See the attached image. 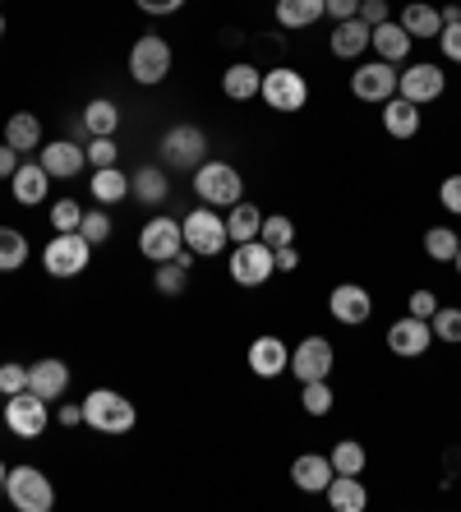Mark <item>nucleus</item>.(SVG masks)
Instances as JSON below:
<instances>
[{
	"label": "nucleus",
	"instance_id": "1",
	"mask_svg": "<svg viewBox=\"0 0 461 512\" xmlns=\"http://www.w3.org/2000/svg\"><path fill=\"white\" fill-rule=\"evenodd\" d=\"M139 411H134L130 397L111 393V388H93L83 397V425H93L97 434H130Z\"/></svg>",
	"mask_w": 461,
	"mask_h": 512
},
{
	"label": "nucleus",
	"instance_id": "2",
	"mask_svg": "<svg viewBox=\"0 0 461 512\" xmlns=\"http://www.w3.org/2000/svg\"><path fill=\"white\" fill-rule=\"evenodd\" d=\"M194 190L208 208H231V203H240L245 180L231 162H203V167H194Z\"/></svg>",
	"mask_w": 461,
	"mask_h": 512
},
{
	"label": "nucleus",
	"instance_id": "3",
	"mask_svg": "<svg viewBox=\"0 0 461 512\" xmlns=\"http://www.w3.org/2000/svg\"><path fill=\"white\" fill-rule=\"evenodd\" d=\"M5 494L19 512H51L56 508V489L51 480L37 471V466H14L10 476H5Z\"/></svg>",
	"mask_w": 461,
	"mask_h": 512
},
{
	"label": "nucleus",
	"instance_id": "4",
	"mask_svg": "<svg viewBox=\"0 0 461 512\" xmlns=\"http://www.w3.org/2000/svg\"><path fill=\"white\" fill-rule=\"evenodd\" d=\"M88 259H93V245L83 240V231H56V240L42 250V268H47L51 277L83 273V268H88Z\"/></svg>",
	"mask_w": 461,
	"mask_h": 512
},
{
	"label": "nucleus",
	"instance_id": "5",
	"mask_svg": "<svg viewBox=\"0 0 461 512\" xmlns=\"http://www.w3.org/2000/svg\"><path fill=\"white\" fill-rule=\"evenodd\" d=\"M180 231H185V250L194 254H222L226 250V217H217L213 208H194L190 217H180Z\"/></svg>",
	"mask_w": 461,
	"mask_h": 512
},
{
	"label": "nucleus",
	"instance_id": "6",
	"mask_svg": "<svg viewBox=\"0 0 461 512\" xmlns=\"http://www.w3.org/2000/svg\"><path fill=\"white\" fill-rule=\"evenodd\" d=\"M259 97L268 102L272 111H300V107L309 102V84H305V74H296V70H286V65H277V70L263 74Z\"/></svg>",
	"mask_w": 461,
	"mask_h": 512
},
{
	"label": "nucleus",
	"instance_id": "7",
	"mask_svg": "<svg viewBox=\"0 0 461 512\" xmlns=\"http://www.w3.org/2000/svg\"><path fill=\"white\" fill-rule=\"evenodd\" d=\"M130 74L139 79V84H162L166 74H171V47H166V37H157V33H148V37H139L134 42V51H130Z\"/></svg>",
	"mask_w": 461,
	"mask_h": 512
},
{
	"label": "nucleus",
	"instance_id": "8",
	"mask_svg": "<svg viewBox=\"0 0 461 512\" xmlns=\"http://www.w3.org/2000/svg\"><path fill=\"white\" fill-rule=\"evenodd\" d=\"M272 273H277V259H272V250L263 240H245V245L231 250V282L236 286H259Z\"/></svg>",
	"mask_w": 461,
	"mask_h": 512
},
{
	"label": "nucleus",
	"instance_id": "9",
	"mask_svg": "<svg viewBox=\"0 0 461 512\" xmlns=\"http://www.w3.org/2000/svg\"><path fill=\"white\" fill-rule=\"evenodd\" d=\"M139 250H143V259H153V263L176 259V254L185 250V231H180V222H171V217H153V222H143V231H139Z\"/></svg>",
	"mask_w": 461,
	"mask_h": 512
},
{
	"label": "nucleus",
	"instance_id": "10",
	"mask_svg": "<svg viewBox=\"0 0 461 512\" xmlns=\"http://www.w3.org/2000/svg\"><path fill=\"white\" fill-rule=\"evenodd\" d=\"M203 153H208V139H203L199 125H176V130H166L162 157L171 162V167L194 171V167H203Z\"/></svg>",
	"mask_w": 461,
	"mask_h": 512
},
{
	"label": "nucleus",
	"instance_id": "11",
	"mask_svg": "<svg viewBox=\"0 0 461 512\" xmlns=\"http://www.w3.org/2000/svg\"><path fill=\"white\" fill-rule=\"evenodd\" d=\"M5 425H10V434H19V439H37L42 429H47V397L37 393H14L10 406H5Z\"/></svg>",
	"mask_w": 461,
	"mask_h": 512
},
{
	"label": "nucleus",
	"instance_id": "12",
	"mask_svg": "<svg viewBox=\"0 0 461 512\" xmlns=\"http://www.w3.org/2000/svg\"><path fill=\"white\" fill-rule=\"evenodd\" d=\"M351 93L360 102H388L397 97V70H392V60H374V65H360L351 74Z\"/></svg>",
	"mask_w": 461,
	"mask_h": 512
},
{
	"label": "nucleus",
	"instance_id": "13",
	"mask_svg": "<svg viewBox=\"0 0 461 512\" xmlns=\"http://www.w3.org/2000/svg\"><path fill=\"white\" fill-rule=\"evenodd\" d=\"M291 374H296L300 383L328 379L332 374V342L328 337H305V342L291 351Z\"/></svg>",
	"mask_w": 461,
	"mask_h": 512
},
{
	"label": "nucleus",
	"instance_id": "14",
	"mask_svg": "<svg viewBox=\"0 0 461 512\" xmlns=\"http://www.w3.org/2000/svg\"><path fill=\"white\" fill-rule=\"evenodd\" d=\"M443 70L438 65H411V70L397 74V97H406V102H415V107H425V102H434V97H443Z\"/></svg>",
	"mask_w": 461,
	"mask_h": 512
},
{
	"label": "nucleus",
	"instance_id": "15",
	"mask_svg": "<svg viewBox=\"0 0 461 512\" xmlns=\"http://www.w3.org/2000/svg\"><path fill=\"white\" fill-rule=\"evenodd\" d=\"M429 342H434V328H429V319H415V314H406L388 328V346L397 356H425Z\"/></svg>",
	"mask_w": 461,
	"mask_h": 512
},
{
	"label": "nucleus",
	"instance_id": "16",
	"mask_svg": "<svg viewBox=\"0 0 461 512\" xmlns=\"http://www.w3.org/2000/svg\"><path fill=\"white\" fill-rule=\"evenodd\" d=\"M328 310L337 323H365L369 314H374V300H369L365 286H355V282H342L337 291L328 296Z\"/></svg>",
	"mask_w": 461,
	"mask_h": 512
},
{
	"label": "nucleus",
	"instance_id": "17",
	"mask_svg": "<svg viewBox=\"0 0 461 512\" xmlns=\"http://www.w3.org/2000/svg\"><path fill=\"white\" fill-rule=\"evenodd\" d=\"M249 370L259 374V379H277V374L291 370V351H286L282 337H259V342L249 346Z\"/></svg>",
	"mask_w": 461,
	"mask_h": 512
},
{
	"label": "nucleus",
	"instance_id": "18",
	"mask_svg": "<svg viewBox=\"0 0 461 512\" xmlns=\"http://www.w3.org/2000/svg\"><path fill=\"white\" fill-rule=\"evenodd\" d=\"M65 388H70V370H65V360L47 356V360H37V365H28V393L56 402Z\"/></svg>",
	"mask_w": 461,
	"mask_h": 512
},
{
	"label": "nucleus",
	"instance_id": "19",
	"mask_svg": "<svg viewBox=\"0 0 461 512\" xmlns=\"http://www.w3.org/2000/svg\"><path fill=\"white\" fill-rule=\"evenodd\" d=\"M37 162L47 167V176L70 180V176H79V171H83V162H88V148H79V143H70V139H60V143H47Z\"/></svg>",
	"mask_w": 461,
	"mask_h": 512
},
{
	"label": "nucleus",
	"instance_id": "20",
	"mask_svg": "<svg viewBox=\"0 0 461 512\" xmlns=\"http://www.w3.org/2000/svg\"><path fill=\"white\" fill-rule=\"evenodd\" d=\"M383 130H388L392 139H415V134H420V107L406 102V97H388V102H383Z\"/></svg>",
	"mask_w": 461,
	"mask_h": 512
},
{
	"label": "nucleus",
	"instance_id": "21",
	"mask_svg": "<svg viewBox=\"0 0 461 512\" xmlns=\"http://www.w3.org/2000/svg\"><path fill=\"white\" fill-rule=\"evenodd\" d=\"M332 476H337V471H332V462H328V457H319V453H305V457H296V462H291V480H296L305 494H323Z\"/></svg>",
	"mask_w": 461,
	"mask_h": 512
},
{
	"label": "nucleus",
	"instance_id": "22",
	"mask_svg": "<svg viewBox=\"0 0 461 512\" xmlns=\"http://www.w3.org/2000/svg\"><path fill=\"white\" fill-rule=\"evenodd\" d=\"M47 167H42V162H19V171H14L10 176V190H14V199L24 203V208H33V203H42L47 199Z\"/></svg>",
	"mask_w": 461,
	"mask_h": 512
},
{
	"label": "nucleus",
	"instance_id": "23",
	"mask_svg": "<svg viewBox=\"0 0 461 512\" xmlns=\"http://www.w3.org/2000/svg\"><path fill=\"white\" fill-rule=\"evenodd\" d=\"M328 47H332V56L355 60L360 51L369 47V24H365V19H342V24H337V33H332Z\"/></svg>",
	"mask_w": 461,
	"mask_h": 512
},
{
	"label": "nucleus",
	"instance_id": "24",
	"mask_svg": "<svg viewBox=\"0 0 461 512\" xmlns=\"http://www.w3.org/2000/svg\"><path fill=\"white\" fill-rule=\"evenodd\" d=\"M323 494H328V503H332L337 512H365V503H369L365 485H360L355 476H332Z\"/></svg>",
	"mask_w": 461,
	"mask_h": 512
},
{
	"label": "nucleus",
	"instance_id": "25",
	"mask_svg": "<svg viewBox=\"0 0 461 512\" xmlns=\"http://www.w3.org/2000/svg\"><path fill=\"white\" fill-rule=\"evenodd\" d=\"M369 47H379V60H402L406 51H411V33L388 19V24L369 28Z\"/></svg>",
	"mask_w": 461,
	"mask_h": 512
},
{
	"label": "nucleus",
	"instance_id": "26",
	"mask_svg": "<svg viewBox=\"0 0 461 512\" xmlns=\"http://www.w3.org/2000/svg\"><path fill=\"white\" fill-rule=\"evenodd\" d=\"M5 143H10L14 153H28V148H42V120L19 111V116L5 120Z\"/></svg>",
	"mask_w": 461,
	"mask_h": 512
},
{
	"label": "nucleus",
	"instance_id": "27",
	"mask_svg": "<svg viewBox=\"0 0 461 512\" xmlns=\"http://www.w3.org/2000/svg\"><path fill=\"white\" fill-rule=\"evenodd\" d=\"M263 88V74L254 70V65H231V70L222 74V93L231 97V102H249V97H259Z\"/></svg>",
	"mask_w": 461,
	"mask_h": 512
},
{
	"label": "nucleus",
	"instance_id": "28",
	"mask_svg": "<svg viewBox=\"0 0 461 512\" xmlns=\"http://www.w3.org/2000/svg\"><path fill=\"white\" fill-rule=\"evenodd\" d=\"M259 227H263V213L254 208V203H231V217H226V236L236 240V245H245V240H259Z\"/></svg>",
	"mask_w": 461,
	"mask_h": 512
},
{
	"label": "nucleus",
	"instance_id": "29",
	"mask_svg": "<svg viewBox=\"0 0 461 512\" xmlns=\"http://www.w3.org/2000/svg\"><path fill=\"white\" fill-rule=\"evenodd\" d=\"M402 28L415 37V42H420V37H438V33H443V19H438L434 5H425V0H411V5L402 10Z\"/></svg>",
	"mask_w": 461,
	"mask_h": 512
},
{
	"label": "nucleus",
	"instance_id": "30",
	"mask_svg": "<svg viewBox=\"0 0 461 512\" xmlns=\"http://www.w3.org/2000/svg\"><path fill=\"white\" fill-rule=\"evenodd\" d=\"M323 14H328L323 0H277V24L282 28H309Z\"/></svg>",
	"mask_w": 461,
	"mask_h": 512
},
{
	"label": "nucleus",
	"instance_id": "31",
	"mask_svg": "<svg viewBox=\"0 0 461 512\" xmlns=\"http://www.w3.org/2000/svg\"><path fill=\"white\" fill-rule=\"evenodd\" d=\"M83 130L93 134H116L120 130V111H116V102H107V97H97V102H88L83 107Z\"/></svg>",
	"mask_w": 461,
	"mask_h": 512
},
{
	"label": "nucleus",
	"instance_id": "32",
	"mask_svg": "<svg viewBox=\"0 0 461 512\" xmlns=\"http://www.w3.org/2000/svg\"><path fill=\"white\" fill-rule=\"evenodd\" d=\"M24 263H28V240H24V231L0 227V273H14V268H24Z\"/></svg>",
	"mask_w": 461,
	"mask_h": 512
},
{
	"label": "nucleus",
	"instance_id": "33",
	"mask_svg": "<svg viewBox=\"0 0 461 512\" xmlns=\"http://www.w3.org/2000/svg\"><path fill=\"white\" fill-rule=\"evenodd\" d=\"M153 286L162 291V296H185V286H190V268L180 259H166L157 263V273H153Z\"/></svg>",
	"mask_w": 461,
	"mask_h": 512
},
{
	"label": "nucleus",
	"instance_id": "34",
	"mask_svg": "<svg viewBox=\"0 0 461 512\" xmlns=\"http://www.w3.org/2000/svg\"><path fill=\"white\" fill-rule=\"evenodd\" d=\"M328 462H332V471H337V476H360L369 457H365V448H360L355 439H342V443H337V448L328 453Z\"/></svg>",
	"mask_w": 461,
	"mask_h": 512
},
{
	"label": "nucleus",
	"instance_id": "35",
	"mask_svg": "<svg viewBox=\"0 0 461 512\" xmlns=\"http://www.w3.org/2000/svg\"><path fill=\"white\" fill-rule=\"evenodd\" d=\"M93 194H97L102 203H120L125 194H130V180H125V171H120V167H97Z\"/></svg>",
	"mask_w": 461,
	"mask_h": 512
},
{
	"label": "nucleus",
	"instance_id": "36",
	"mask_svg": "<svg viewBox=\"0 0 461 512\" xmlns=\"http://www.w3.org/2000/svg\"><path fill=\"white\" fill-rule=\"evenodd\" d=\"M457 250H461V240H457V231L452 227H429L425 231V254L434 263H452L457 259Z\"/></svg>",
	"mask_w": 461,
	"mask_h": 512
},
{
	"label": "nucleus",
	"instance_id": "37",
	"mask_svg": "<svg viewBox=\"0 0 461 512\" xmlns=\"http://www.w3.org/2000/svg\"><path fill=\"white\" fill-rule=\"evenodd\" d=\"M259 240L268 245V250H282V245H291L296 240V222L291 217H263V227H259Z\"/></svg>",
	"mask_w": 461,
	"mask_h": 512
},
{
	"label": "nucleus",
	"instance_id": "38",
	"mask_svg": "<svg viewBox=\"0 0 461 512\" xmlns=\"http://www.w3.org/2000/svg\"><path fill=\"white\" fill-rule=\"evenodd\" d=\"M300 406H305L309 416H328V411H332V388H328V379L300 383Z\"/></svg>",
	"mask_w": 461,
	"mask_h": 512
},
{
	"label": "nucleus",
	"instance_id": "39",
	"mask_svg": "<svg viewBox=\"0 0 461 512\" xmlns=\"http://www.w3.org/2000/svg\"><path fill=\"white\" fill-rule=\"evenodd\" d=\"M130 185H134V194H139L143 203H162L166 199V176L157 167H143L139 176L130 180Z\"/></svg>",
	"mask_w": 461,
	"mask_h": 512
},
{
	"label": "nucleus",
	"instance_id": "40",
	"mask_svg": "<svg viewBox=\"0 0 461 512\" xmlns=\"http://www.w3.org/2000/svg\"><path fill=\"white\" fill-rule=\"evenodd\" d=\"M429 328H434V337H443V342L457 346V342H461V310H448V305H438V310L429 314Z\"/></svg>",
	"mask_w": 461,
	"mask_h": 512
},
{
	"label": "nucleus",
	"instance_id": "41",
	"mask_svg": "<svg viewBox=\"0 0 461 512\" xmlns=\"http://www.w3.org/2000/svg\"><path fill=\"white\" fill-rule=\"evenodd\" d=\"M79 222H83V208L74 199H60L56 208H51V227L56 231H79Z\"/></svg>",
	"mask_w": 461,
	"mask_h": 512
},
{
	"label": "nucleus",
	"instance_id": "42",
	"mask_svg": "<svg viewBox=\"0 0 461 512\" xmlns=\"http://www.w3.org/2000/svg\"><path fill=\"white\" fill-rule=\"evenodd\" d=\"M116 157H120V148L111 134H97V139L88 143V162H93V167H116Z\"/></svg>",
	"mask_w": 461,
	"mask_h": 512
},
{
	"label": "nucleus",
	"instance_id": "43",
	"mask_svg": "<svg viewBox=\"0 0 461 512\" xmlns=\"http://www.w3.org/2000/svg\"><path fill=\"white\" fill-rule=\"evenodd\" d=\"M79 231H83V240H88V245H102V240L111 236V217L107 213H83Z\"/></svg>",
	"mask_w": 461,
	"mask_h": 512
},
{
	"label": "nucleus",
	"instance_id": "44",
	"mask_svg": "<svg viewBox=\"0 0 461 512\" xmlns=\"http://www.w3.org/2000/svg\"><path fill=\"white\" fill-rule=\"evenodd\" d=\"M28 388V365H0V393L14 397Z\"/></svg>",
	"mask_w": 461,
	"mask_h": 512
},
{
	"label": "nucleus",
	"instance_id": "45",
	"mask_svg": "<svg viewBox=\"0 0 461 512\" xmlns=\"http://www.w3.org/2000/svg\"><path fill=\"white\" fill-rule=\"evenodd\" d=\"M438 47H443V56H448V60H457V65H461V24H443Z\"/></svg>",
	"mask_w": 461,
	"mask_h": 512
},
{
	"label": "nucleus",
	"instance_id": "46",
	"mask_svg": "<svg viewBox=\"0 0 461 512\" xmlns=\"http://www.w3.org/2000/svg\"><path fill=\"white\" fill-rule=\"evenodd\" d=\"M355 19H365L369 28L388 24V0H360V14H355Z\"/></svg>",
	"mask_w": 461,
	"mask_h": 512
},
{
	"label": "nucleus",
	"instance_id": "47",
	"mask_svg": "<svg viewBox=\"0 0 461 512\" xmlns=\"http://www.w3.org/2000/svg\"><path fill=\"white\" fill-rule=\"evenodd\" d=\"M438 199H443V208H448V213H461V176H448V180H443Z\"/></svg>",
	"mask_w": 461,
	"mask_h": 512
},
{
	"label": "nucleus",
	"instance_id": "48",
	"mask_svg": "<svg viewBox=\"0 0 461 512\" xmlns=\"http://www.w3.org/2000/svg\"><path fill=\"white\" fill-rule=\"evenodd\" d=\"M323 5H328V14L337 19V24H342V19H355V14H360V0H323Z\"/></svg>",
	"mask_w": 461,
	"mask_h": 512
},
{
	"label": "nucleus",
	"instance_id": "49",
	"mask_svg": "<svg viewBox=\"0 0 461 512\" xmlns=\"http://www.w3.org/2000/svg\"><path fill=\"white\" fill-rule=\"evenodd\" d=\"M434 310H438V296H429V291H415V296H411V314H415V319H429Z\"/></svg>",
	"mask_w": 461,
	"mask_h": 512
},
{
	"label": "nucleus",
	"instance_id": "50",
	"mask_svg": "<svg viewBox=\"0 0 461 512\" xmlns=\"http://www.w3.org/2000/svg\"><path fill=\"white\" fill-rule=\"evenodd\" d=\"M19 171V153H14L10 143H0V180H10Z\"/></svg>",
	"mask_w": 461,
	"mask_h": 512
},
{
	"label": "nucleus",
	"instance_id": "51",
	"mask_svg": "<svg viewBox=\"0 0 461 512\" xmlns=\"http://www.w3.org/2000/svg\"><path fill=\"white\" fill-rule=\"evenodd\" d=\"M185 0H139V10L143 14H176Z\"/></svg>",
	"mask_w": 461,
	"mask_h": 512
},
{
	"label": "nucleus",
	"instance_id": "52",
	"mask_svg": "<svg viewBox=\"0 0 461 512\" xmlns=\"http://www.w3.org/2000/svg\"><path fill=\"white\" fill-rule=\"evenodd\" d=\"M272 259H277V268H282V273H296V268H300V254L291 250V245H282V250H272Z\"/></svg>",
	"mask_w": 461,
	"mask_h": 512
},
{
	"label": "nucleus",
	"instance_id": "53",
	"mask_svg": "<svg viewBox=\"0 0 461 512\" xmlns=\"http://www.w3.org/2000/svg\"><path fill=\"white\" fill-rule=\"evenodd\" d=\"M60 425H83V402L79 406H60Z\"/></svg>",
	"mask_w": 461,
	"mask_h": 512
},
{
	"label": "nucleus",
	"instance_id": "54",
	"mask_svg": "<svg viewBox=\"0 0 461 512\" xmlns=\"http://www.w3.org/2000/svg\"><path fill=\"white\" fill-rule=\"evenodd\" d=\"M438 19H443V24H461V5H448V10H438Z\"/></svg>",
	"mask_w": 461,
	"mask_h": 512
},
{
	"label": "nucleus",
	"instance_id": "55",
	"mask_svg": "<svg viewBox=\"0 0 461 512\" xmlns=\"http://www.w3.org/2000/svg\"><path fill=\"white\" fill-rule=\"evenodd\" d=\"M5 476H10V471H5V462H0V494H5Z\"/></svg>",
	"mask_w": 461,
	"mask_h": 512
},
{
	"label": "nucleus",
	"instance_id": "56",
	"mask_svg": "<svg viewBox=\"0 0 461 512\" xmlns=\"http://www.w3.org/2000/svg\"><path fill=\"white\" fill-rule=\"evenodd\" d=\"M452 263H457V273H461V250H457V259H452Z\"/></svg>",
	"mask_w": 461,
	"mask_h": 512
},
{
	"label": "nucleus",
	"instance_id": "57",
	"mask_svg": "<svg viewBox=\"0 0 461 512\" xmlns=\"http://www.w3.org/2000/svg\"><path fill=\"white\" fill-rule=\"evenodd\" d=\"M0 33H5V14H0Z\"/></svg>",
	"mask_w": 461,
	"mask_h": 512
}]
</instances>
